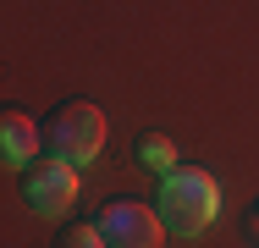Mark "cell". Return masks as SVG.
<instances>
[{
  "mask_svg": "<svg viewBox=\"0 0 259 248\" xmlns=\"http://www.w3.org/2000/svg\"><path fill=\"white\" fill-rule=\"evenodd\" d=\"M160 226L171 232V237H199L215 226V215H221V182L199 171V166H177L171 177H160Z\"/></svg>",
  "mask_w": 259,
  "mask_h": 248,
  "instance_id": "cell-1",
  "label": "cell"
},
{
  "mask_svg": "<svg viewBox=\"0 0 259 248\" xmlns=\"http://www.w3.org/2000/svg\"><path fill=\"white\" fill-rule=\"evenodd\" d=\"M45 144L66 166H94L105 149V110L94 99H66L50 116V127H45Z\"/></svg>",
  "mask_w": 259,
  "mask_h": 248,
  "instance_id": "cell-2",
  "label": "cell"
},
{
  "mask_svg": "<svg viewBox=\"0 0 259 248\" xmlns=\"http://www.w3.org/2000/svg\"><path fill=\"white\" fill-rule=\"evenodd\" d=\"M94 226H100L105 248H160V243H165L160 215L144 204V198H127V193L105 198V210H100Z\"/></svg>",
  "mask_w": 259,
  "mask_h": 248,
  "instance_id": "cell-3",
  "label": "cell"
},
{
  "mask_svg": "<svg viewBox=\"0 0 259 248\" xmlns=\"http://www.w3.org/2000/svg\"><path fill=\"white\" fill-rule=\"evenodd\" d=\"M22 204L33 210V215H66L72 204H77V166H66V160H33L28 171H22Z\"/></svg>",
  "mask_w": 259,
  "mask_h": 248,
  "instance_id": "cell-4",
  "label": "cell"
},
{
  "mask_svg": "<svg viewBox=\"0 0 259 248\" xmlns=\"http://www.w3.org/2000/svg\"><path fill=\"white\" fill-rule=\"evenodd\" d=\"M33 154H39V121L28 110H17V105H0V160L28 171Z\"/></svg>",
  "mask_w": 259,
  "mask_h": 248,
  "instance_id": "cell-5",
  "label": "cell"
},
{
  "mask_svg": "<svg viewBox=\"0 0 259 248\" xmlns=\"http://www.w3.org/2000/svg\"><path fill=\"white\" fill-rule=\"evenodd\" d=\"M177 160H182V154H177V144H171L165 133H144V138H138V166H149L155 177H171Z\"/></svg>",
  "mask_w": 259,
  "mask_h": 248,
  "instance_id": "cell-6",
  "label": "cell"
},
{
  "mask_svg": "<svg viewBox=\"0 0 259 248\" xmlns=\"http://www.w3.org/2000/svg\"><path fill=\"white\" fill-rule=\"evenodd\" d=\"M55 248H105V237H100L94 221H72V226L55 237Z\"/></svg>",
  "mask_w": 259,
  "mask_h": 248,
  "instance_id": "cell-7",
  "label": "cell"
},
{
  "mask_svg": "<svg viewBox=\"0 0 259 248\" xmlns=\"http://www.w3.org/2000/svg\"><path fill=\"white\" fill-rule=\"evenodd\" d=\"M248 232H254V237H259V204H254V210H248Z\"/></svg>",
  "mask_w": 259,
  "mask_h": 248,
  "instance_id": "cell-8",
  "label": "cell"
}]
</instances>
